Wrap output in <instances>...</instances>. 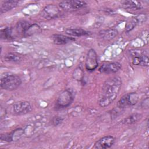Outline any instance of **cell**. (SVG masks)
<instances>
[{
  "mask_svg": "<svg viewBox=\"0 0 149 149\" xmlns=\"http://www.w3.org/2000/svg\"><path fill=\"white\" fill-rule=\"evenodd\" d=\"M122 84V79L118 76L111 77L105 80L98 99V104L101 107H106L114 101L120 91Z\"/></svg>",
  "mask_w": 149,
  "mask_h": 149,
  "instance_id": "1",
  "label": "cell"
},
{
  "mask_svg": "<svg viewBox=\"0 0 149 149\" xmlns=\"http://www.w3.org/2000/svg\"><path fill=\"white\" fill-rule=\"evenodd\" d=\"M22 84L20 77L15 74H6L1 79L0 86L1 88L13 91L16 90Z\"/></svg>",
  "mask_w": 149,
  "mask_h": 149,
  "instance_id": "2",
  "label": "cell"
},
{
  "mask_svg": "<svg viewBox=\"0 0 149 149\" xmlns=\"http://www.w3.org/2000/svg\"><path fill=\"white\" fill-rule=\"evenodd\" d=\"M74 93L72 89L63 90L58 97L56 101V108H63L69 107L73 101Z\"/></svg>",
  "mask_w": 149,
  "mask_h": 149,
  "instance_id": "3",
  "label": "cell"
},
{
  "mask_svg": "<svg viewBox=\"0 0 149 149\" xmlns=\"http://www.w3.org/2000/svg\"><path fill=\"white\" fill-rule=\"evenodd\" d=\"M139 101V95L136 93H129L124 95L118 102L117 107L122 109L134 105Z\"/></svg>",
  "mask_w": 149,
  "mask_h": 149,
  "instance_id": "4",
  "label": "cell"
},
{
  "mask_svg": "<svg viewBox=\"0 0 149 149\" xmlns=\"http://www.w3.org/2000/svg\"><path fill=\"white\" fill-rule=\"evenodd\" d=\"M86 5L85 1L77 0L63 1L59 3V8L65 11L76 10L84 7Z\"/></svg>",
  "mask_w": 149,
  "mask_h": 149,
  "instance_id": "5",
  "label": "cell"
},
{
  "mask_svg": "<svg viewBox=\"0 0 149 149\" xmlns=\"http://www.w3.org/2000/svg\"><path fill=\"white\" fill-rule=\"evenodd\" d=\"M33 109L31 104L27 101H19L12 106V111L16 115H23L31 111Z\"/></svg>",
  "mask_w": 149,
  "mask_h": 149,
  "instance_id": "6",
  "label": "cell"
},
{
  "mask_svg": "<svg viewBox=\"0 0 149 149\" xmlns=\"http://www.w3.org/2000/svg\"><path fill=\"white\" fill-rule=\"evenodd\" d=\"M98 65V58L96 52L94 49H90L87 54L85 67L86 69L88 71L94 70Z\"/></svg>",
  "mask_w": 149,
  "mask_h": 149,
  "instance_id": "7",
  "label": "cell"
},
{
  "mask_svg": "<svg viewBox=\"0 0 149 149\" xmlns=\"http://www.w3.org/2000/svg\"><path fill=\"white\" fill-rule=\"evenodd\" d=\"M122 67V65L118 62H108L102 64L98 69L101 73L112 74L118 72Z\"/></svg>",
  "mask_w": 149,
  "mask_h": 149,
  "instance_id": "8",
  "label": "cell"
},
{
  "mask_svg": "<svg viewBox=\"0 0 149 149\" xmlns=\"http://www.w3.org/2000/svg\"><path fill=\"white\" fill-rule=\"evenodd\" d=\"M60 14L59 8L55 5L49 4L44 7L41 15L46 19H52L56 18Z\"/></svg>",
  "mask_w": 149,
  "mask_h": 149,
  "instance_id": "9",
  "label": "cell"
},
{
  "mask_svg": "<svg viewBox=\"0 0 149 149\" xmlns=\"http://www.w3.org/2000/svg\"><path fill=\"white\" fill-rule=\"evenodd\" d=\"M115 141V138L112 136H106L98 140L93 147L95 149H105L110 148L113 146Z\"/></svg>",
  "mask_w": 149,
  "mask_h": 149,
  "instance_id": "10",
  "label": "cell"
},
{
  "mask_svg": "<svg viewBox=\"0 0 149 149\" xmlns=\"http://www.w3.org/2000/svg\"><path fill=\"white\" fill-rule=\"evenodd\" d=\"M24 132V129L22 128L16 129L10 133H5L3 134H2L1 135V140L8 142L17 140L20 139L22 136Z\"/></svg>",
  "mask_w": 149,
  "mask_h": 149,
  "instance_id": "11",
  "label": "cell"
},
{
  "mask_svg": "<svg viewBox=\"0 0 149 149\" xmlns=\"http://www.w3.org/2000/svg\"><path fill=\"white\" fill-rule=\"evenodd\" d=\"M51 39L53 42L56 45H64L75 40L74 37L61 34H54L52 35Z\"/></svg>",
  "mask_w": 149,
  "mask_h": 149,
  "instance_id": "12",
  "label": "cell"
},
{
  "mask_svg": "<svg viewBox=\"0 0 149 149\" xmlns=\"http://www.w3.org/2000/svg\"><path fill=\"white\" fill-rule=\"evenodd\" d=\"M65 33L72 37H80L91 34L90 31H86L81 28H69L65 30Z\"/></svg>",
  "mask_w": 149,
  "mask_h": 149,
  "instance_id": "13",
  "label": "cell"
},
{
  "mask_svg": "<svg viewBox=\"0 0 149 149\" xmlns=\"http://www.w3.org/2000/svg\"><path fill=\"white\" fill-rule=\"evenodd\" d=\"M118 34V31L115 29H108L102 30L99 32V37L104 40H111L113 39Z\"/></svg>",
  "mask_w": 149,
  "mask_h": 149,
  "instance_id": "14",
  "label": "cell"
},
{
  "mask_svg": "<svg viewBox=\"0 0 149 149\" xmlns=\"http://www.w3.org/2000/svg\"><path fill=\"white\" fill-rule=\"evenodd\" d=\"M132 63L134 65H140L142 66H148V58L144 54H137L132 58Z\"/></svg>",
  "mask_w": 149,
  "mask_h": 149,
  "instance_id": "15",
  "label": "cell"
},
{
  "mask_svg": "<svg viewBox=\"0 0 149 149\" xmlns=\"http://www.w3.org/2000/svg\"><path fill=\"white\" fill-rule=\"evenodd\" d=\"M19 2L15 0H8L3 1L2 2L1 7H0V12L1 13H3L10 10L13 8H15Z\"/></svg>",
  "mask_w": 149,
  "mask_h": 149,
  "instance_id": "16",
  "label": "cell"
},
{
  "mask_svg": "<svg viewBox=\"0 0 149 149\" xmlns=\"http://www.w3.org/2000/svg\"><path fill=\"white\" fill-rule=\"evenodd\" d=\"M122 5L123 8L132 10H140L143 8L141 2L136 1H125L122 2Z\"/></svg>",
  "mask_w": 149,
  "mask_h": 149,
  "instance_id": "17",
  "label": "cell"
},
{
  "mask_svg": "<svg viewBox=\"0 0 149 149\" xmlns=\"http://www.w3.org/2000/svg\"><path fill=\"white\" fill-rule=\"evenodd\" d=\"M15 32V29L12 27H7L1 30L0 31V37L1 39L3 40H10L14 38L16 34Z\"/></svg>",
  "mask_w": 149,
  "mask_h": 149,
  "instance_id": "18",
  "label": "cell"
},
{
  "mask_svg": "<svg viewBox=\"0 0 149 149\" xmlns=\"http://www.w3.org/2000/svg\"><path fill=\"white\" fill-rule=\"evenodd\" d=\"M40 31H41L40 27L37 24H36V23L31 24L30 26L28 27V29H27V30L26 31V32L24 33L23 36L29 37L40 32Z\"/></svg>",
  "mask_w": 149,
  "mask_h": 149,
  "instance_id": "19",
  "label": "cell"
},
{
  "mask_svg": "<svg viewBox=\"0 0 149 149\" xmlns=\"http://www.w3.org/2000/svg\"><path fill=\"white\" fill-rule=\"evenodd\" d=\"M21 59V55L15 52H8L4 56V60L7 62H16L20 61Z\"/></svg>",
  "mask_w": 149,
  "mask_h": 149,
  "instance_id": "20",
  "label": "cell"
},
{
  "mask_svg": "<svg viewBox=\"0 0 149 149\" xmlns=\"http://www.w3.org/2000/svg\"><path fill=\"white\" fill-rule=\"evenodd\" d=\"M141 118V115L139 113H133L124 119L122 123L125 125H131L137 122Z\"/></svg>",
  "mask_w": 149,
  "mask_h": 149,
  "instance_id": "21",
  "label": "cell"
},
{
  "mask_svg": "<svg viewBox=\"0 0 149 149\" xmlns=\"http://www.w3.org/2000/svg\"><path fill=\"white\" fill-rule=\"evenodd\" d=\"M62 121H63V118L59 116H55L53 118L52 122V124L54 126H57L60 123H61Z\"/></svg>",
  "mask_w": 149,
  "mask_h": 149,
  "instance_id": "22",
  "label": "cell"
}]
</instances>
